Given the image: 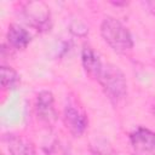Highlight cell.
<instances>
[{"mask_svg": "<svg viewBox=\"0 0 155 155\" xmlns=\"http://www.w3.org/2000/svg\"><path fill=\"white\" fill-rule=\"evenodd\" d=\"M81 58L82 65L87 74L94 78L101 84V86L111 101L117 102L125 97L127 92L126 80L124 74L117 69V67H114L111 64H104L99 59L98 54L90 46H85Z\"/></svg>", "mask_w": 155, "mask_h": 155, "instance_id": "cell-1", "label": "cell"}, {"mask_svg": "<svg viewBox=\"0 0 155 155\" xmlns=\"http://www.w3.org/2000/svg\"><path fill=\"white\" fill-rule=\"evenodd\" d=\"M145 5H147V6L149 7L150 12H153V13L155 15V1H153V2H147Z\"/></svg>", "mask_w": 155, "mask_h": 155, "instance_id": "cell-10", "label": "cell"}, {"mask_svg": "<svg viewBox=\"0 0 155 155\" xmlns=\"http://www.w3.org/2000/svg\"><path fill=\"white\" fill-rule=\"evenodd\" d=\"M18 82V74L11 67L2 65L1 68V86L4 90H12Z\"/></svg>", "mask_w": 155, "mask_h": 155, "instance_id": "cell-9", "label": "cell"}, {"mask_svg": "<svg viewBox=\"0 0 155 155\" xmlns=\"http://www.w3.org/2000/svg\"><path fill=\"white\" fill-rule=\"evenodd\" d=\"M133 155H155V132L147 127H137L130 134Z\"/></svg>", "mask_w": 155, "mask_h": 155, "instance_id": "cell-3", "label": "cell"}, {"mask_svg": "<svg viewBox=\"0 0 155 155\" xmlns=\"http://www.w3.org/2000/svg\"><path fill=\"white\" fill-rule=\"evenodd\" d=\"M38 117L41 121L51 125L57 120V111L54 109L53 96L48 91H42L38 94L36 104H35Z\"/></svg>", "mask_w": 155, "mask_h": 155, "instance_id": "cell-4", "label": "cell"}, {"mask_svg": "<svg viewBox=\"0 0 155 155\" xmlns=\"http://www.w3.org/2000/svg\"><path fill=\"white\" fill-rule=\"evenodd\" d=\"M27 22L36 29H42L47 25L50 12L47 7L41 2H29L24 8Z\"/></svg>", "mask_w": 155, "mask_h": 155, "instance_id": "cell-6", "label": "cell"}, {"mask_svg": "<svg viewBox=\"0 0 155 155\" xmlns=\"http://www.w3.org/2000/svg\"><path fill=\"white\" fill-rule=\"evenodd\" d=\"M103 40L117 53H126L133 46V40L127 28L114 17H105L101 24Z\"/></svg>", "mask_w": 155, "mask_h": 155, "instance_id": "cell-2", "label": "cell"}, {"mask_svg": "<svg viewBox=\"0 0 155 155\" xmlns=\"http://www.w3.org/2000/svg\"><path fill=\"white\" fill-rule=\"evenodd\" d=\"M64 124L73 134L80 136L87 127V117L75 107L67 105L64 109Z\"/></svg>", "mask_w": 155, "mask_h": 155, "instance_id": "cell-7", "label": "cell"}, {"mask_svg": "<svg viewBox=\"0 0 155 155\" xmlns=\"http://www.w3.org/2000/svg\"><path fill=\"white\" fill-rule=\"evenodd\" d=\"M2 142L5 143L10 155H36L33 143L19 134H4Z\"/></svg>", "mask_w": 155, "mask_h": 155, "instance_id": "cell-5", "label": "cell"}, {"mask_svg": "<svg viewBox=\"0 0 155 155\" xmlns=\"http://www.w3.org/2000/svg\"><path fill=\"white\" fill-rule=\"evenodd\" d=\"M6 39H7L8 47L13 48V50H23L30 42L29 33L25 29H23L22 27L17 25V24L10 25Z\"/></svg>", "mask_w": 155, "mask_h": 155, "instance_id": "cell-8", "label": "cell"}]
</instances>
